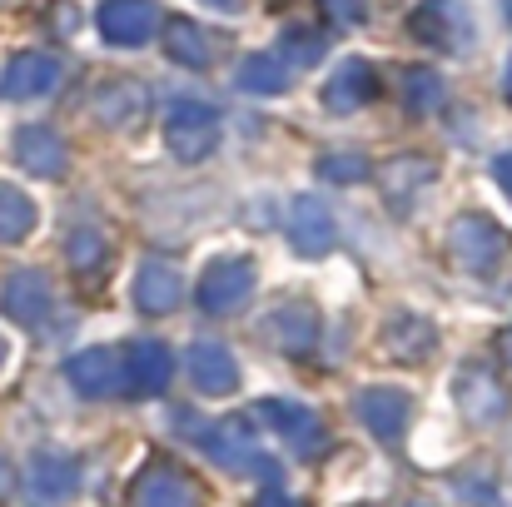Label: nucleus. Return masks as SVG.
<instances>
[{
    "label": "nucleus",
    "instance_id": "nucleus-1",
    "mask_svg": "<svg viewBox=\"0 0 512 507\" xmlns=\"http://www.w3.org/2000/svg\"><path fill=\"white\" fill-rule=\"evenodd\" d=\"M448 259L463 269V274H493L503 259H508V229L483 214V209H468L448 224Z\"/></svg>",
    "mask_w": 512,
    "mask_h": 507
},
{
    "label": "nucleus",
    "instance_id": "nucleus-2",
    "mask_svg": "<svg viewBox=\"0 0 512 507\" xmlns=\"http://www.w3.org/2000/svg\"><path fill=\"white\" fill-rule=\"evenodd\" d=\"M219 135H224L219 110L204 105V100H174L170 115H165V145H170V155L179 165L209 160L219 150Z\"/></svg>",
    "mask_w": 512,
    "mask_h": 507
},
{
    "label": "nucleus",
    "instance_id": "nucleus-3",
    "mask_svg": "<svg viewBox=\"0 0 512 507\" xmlns=\"http://www.w3.org/2000/svg\"><path fill=\"white\" fill-rule=\"evenodd\" d=\"M194 443L209 453V463H219L224 473H264L274 483V463L259 453V438L249 433V418H224V423H204V433H194Z\"/></svg>",
    "mask_w": 512,
    "mask_h": 507
},
{
    "label": "nucleus",
    "instance_id": "nucleus-4",
    "mask_svg": "<svg viewBox=\"0 0 512 507\" xmlns=\"http://www.w3.org/2000/svg\"><path fill=\"white\" fill-rule=\"evenodd\" d=\"M254 284H259L254 259H249V254H229V259H214V264L204 269L194 299H199L204 314H239V309L254 299Z\"/></svg>",
    "mask_w": 512,
    "mask_h": 507
},
{
    "label": "nucleus",
    "instance_id": "nucleus-5",
    "mask_svg": "<svg viewBox=\"0 0 512 507\" xmlns=\"http://www.w3.org/2000/svg\"><path fill=\"white\" fill-rule=\"evenodd\" d=\"M408 35L433 45V50H448V55H463L473 45V15L463 0H423L413 15H408Z\"/></svg>",
    "mask_w": 512,
    "mask_h": 507
},
{
    "label": "nucleus",
    "instance_id": "nucleus-6",
    "mask_svg": "<svg viewBox=\"0 0 512 507\" xmlns=\"http://www.w3.org/2000/svg\"><path fill=\"white\" fill-rule=\"evenodd\" d=\"M259 418L294 448V453H304V458H319L324 448H329V428H324V418L314 413V408H304V403H294V398H264L259 403Z\"/></svg>",
    "mask_w": 512,
    "mask_h": 507
},
{
    "label": "nucleus",
    "instance_id": "nucleus-7",
    "mask_svg": "<svg viewBox=\"0 0 512 507\" xmlns=\"http://www.w3.org/2000/svg\"><path fill=\"white\" fill-rule=\"evenodd\" d=\"M80 488V463L60 448H40L30 463H25V498L30 507H60L75 498Z\"/></svg>",
    "mask_w": 512,
    "mask_h": 507
},
{
    "label": "nucleus",
    "instance_id": "nucleus-8",
    "mask_svg": "<svg viewBox=\"0 0 512 507\" xmlns=\"http://www.w3.org/2000/svg\"><path fill=\"white\" fill-rule=\"evenodd\" d=\"M100 40L115 50H135L145 40H155L160 30V5L155 0H105L100 5Z\"/></svg>",
    "mask_w": 512,
    "mask_h": 507
},
{
    "label": "nucleus",
    "instance_id": "nucleus-9",
    "mask_svg": "<svg viewBox=\"0 0 512 507\" xmlns=\"http://www.w3.org/2000/svg\"><path fill=\"white\" fill-rule=\"evenodd\" d=\"M130 507H204V488L170 463H150L130 483Z\"/></svg>",
    "mask_w": 512,
    "mask_h": 507
},
{
    "label": "nucleus",
    "instance_id": "nucleus-10",
    "mask_svg": "<svg viewBox=\"0 0 512 507\" xmlns=\"http://www.w3.org/2000/svg\"><path fill=\"white\" fill-rule=\"evenodd\" d=\"M60 60L55 55H45V50H20V55H10V65H5V75H0V100H15V105H25V100H45L55 85H60Z\"/></svg>",
    "mask_w": 512,
    "mask_h": 507
},
{
    "label": "nucleus",
    "instance_id": "nucleus-11",
    "mask_svg": "<svg viewBox=\"0 0 512 507\" xmlns=\"http://www.w3.org/2000/svg\"><path fill=\"white\" fill-rule=\"evenodd\" d=\"M453 393H458V408L468 423H498L508 413V388L493 368L483 363H468L458 378H453Z\"/></svg>",
    "mask_w": 512,
    "mask_h": 507
},
{
    "label": "nucleus",
    "instance_id": "nucleus-12",
    "mask_svg": "<svg viewBox=\"0 0 512 507\" xmlns=\"http://www.w3.org/2000/svg\"><path fill=\"white\" fill-rule=\"evenodd\" d=\"M65 378L85 398H120L125 393V353L115 348H85L65 363Z\"/></svg>",
    "mask_w": 512,
    "mask_h": 507
},
{
    "label": "nucleus",
    "instance_id": "nucleus-13",
    "mask_svg": "<svg viewBox=\"0 0 512 507\" xmlns=\"http://www.w3.org/2000/svg\"><path fill=\"white\" fill-rule=\"evenodd\" d=\"M289 239H294V249L304 259H324L334 249V239H339V224H334L329 204L314 199V194H299L289 204Z\"/></svg>",
    "mask_w": 512,
    "mask_h": 507
},
{
    "label": "nucleus",
    "instance_id": "nucleus-14",
    "mask_svg": "<svg viewBox=\"0 0 512 507\" xmlns=\"http://www.w3.org/2000/svg\"><path fill=\"white\" fill-rule=\"evenodd\" d=\"M0 309H5L15 324L40 329V324H45V314L55 309L50 279H45L40 269H15V274L5 279V289H0Z\"/></svg>",
    "mask_w": 512,
    "mask_h": 507
},
{
    "label": "nucleus",
    "instance_id": "nucleus-15",
    "mask_svg": "<svg viewBox=\"0 0 512 507\" xmlns=\"http://www.w3.org/2000/svg\"><path fill=\"white\" fill-rule=\"evenodd\" d=\"M358 418L363 428L378 438V443H398L408 433V418H413V398L403 388H363L358 393Z\"/></svg>",
    "mask_w": 512,
    "mask_h": 507
},
{
    "label": "nucleus",
    "instance_id": "nucleus-16",
    "mask_svg": "<svg viewBox=\"0 0 512 507\" xmlns=\"http://www.w3.org/2000/svg\"><path fill=\"white\" fill-rule=\"evenodd\" d=\"M145 110H150V85H140L130 75H115L95 90V120L105 130H130L145 120Z\"/></svg>",
    "mask_w": 512,
    "mask_h": 507
},
{
    "label": "nucleus",
    "instance_id": "nucleus-17",
    "mask_svg": "<svg viewBox=\"0 0 512 507\" xmlns=\"http://www.w3.org/2000/svg\"><path fill=\"white\" fill-rule=\"evenodd\" d=\"M264 334H269V343H274L279 353L304 358V353H314V343H319V314H314L304 299H279V309L269 314Z\"/></svg>",
    "mask_w": 512,
    "mask_h": 507
},
{
    "label": "nucleus",
    "instance_id": "nucleus-18",
    "mask_svg": "<svg viewBox=\"0 0 512 507\" xmlns=\"http://www.w3.org/2000/svg\"><path fill=\"white\" fill-rule=\"evenodd\" d=\"M184 368H189V378H194L199 393H234V388H239V363H234V353H229L224 343H214V338H194V343L184 348Z\"/></svg>",
    "mask_w": 512,
    "mask_h": 507
},
{
    "label": "nucleus",
    "instance_id": "nucleus-19",
    "mask_svg": "<svg viewBox=\"0 0 512 507\" xmlns=\"http://www.w3.org/2000/svg\"><path fill=\"white\" fill-rule=\"evenodd\" d=\"M174 378V353L160 338H140L125 353V388H135L140 398H160Z\"/></svg>",
    "mask_w": 512,
    "mask_h": 507
},
{
    "label": "nucleus",
    "instance_id": "nucleus-20",
    "mask_svg": "<svg viewBox=\"0 0 512 507\" xmlns=\"http://www.w3.org/2000/svg\"><path fill=\"white\" fill-rule=\"evenodd\" d=\"M15 165L35 179H60L70 165V150L50 125H25V130H15Z\"/></svg>",
    "mask_w": 512,
    "mask_h": 507
},
{
    "label": "nucleus",
    "instance_id": "nucleus-21",
    "mask_svg": "<svg viewBox=\"0 0 512 507\" xmlns=\"http://www.w3.org/2000/svg\"><path fill=\"white\" fill-rule=\"evenodd\" d=\"M373 95H378V70H373V60H363V55H348L339 70L329 75V85H324V105H329L334 115L363 110Z\"/></svg>",
    "mask_w": 512,
    "mask_h": 507
},
{
    "label": "nucleus",
    "instance_id": "nucleus-22",
    "mask_svg": "<svg viewBox=\"0 0 512 507\" xmlns=\"http://www.w3.org/2000/svg\"><path fill=\"white\" fill-rule=\"evenodd\" d=\"M110 259H115V249H110V239H105L100 229H75V234L65 239V264H70V274H75L85 289L110 284Z\"/></svg>",
    "mask_w": 512,
    "mask_h": 507
},
{
    "label": "nucleus",
    "instance_id": "nucleus-23",
    "mask_svg": "<svg viewBox=\"0 0 512 507\" xmlns=\"http://www.w3.org/2000/svg\"><path fill=\"white\" fill-rule=\"evenodd\" d=\"M179 294H184V284H179L170 259H145L140 264V274H135V304H140V314L165 319V314L179 309Z\"/></svg>",
    "mask_w": 512,
    "mask_h": 507
},
{
    "label": "nucleus",
    "instance_id": "nucleus-24",
    "mask_svg": "<svg viewBox=\"0 0 512 507\" xmlns=\"http://www.w3.org/2000/svg\"><path fill=\"white\" fill-rule=\"evenodd\" d=\"M383 348H388L398 363H423V358L438 348V329H433V319L398 309V314L383 324Z\"/></svg>",
    "mask_w": 512,
    "mask_h": 507
},
{
    "label": "nucleus",
    "instance_id": "nucleus-25",
    "mask_svg": "<svg viewBox=\"0 0 512 507\" xmlns=\"http://www.w3.org/2000/svg\"><path fill=\"white\" fill-rule=\"evenodd\" d=\"M165 55H170L174 65H184V70H209L214 65V40H209V30L199 20L174 15L170 25H165Z\"/></svg>",
    "mask_w": 512,
    "mask_h": 507
},
{
    "label": "nucleus",
    "instance_id": "nucleus-26",
    "mask_svg": "<svg viewBox=\"0 0 512 507\" xmlns=\"http://www.w3.org/2000/svg\"><path fill=\"white\" fill-rule=\"evenodd\" d=\"M239 90H249V95H284L294 80H289V65L279 60V55H264V50H254V55H244L239 60Z\"/></svg>",
    "mask_w": 512,
    "mask_h": 507
},
{
    "label": "nucleus",
    "instance_id": "nucleus-27",
    "mask_svg": "<svg viewBox=\"0 0 512 507\" xmlns=\"http://www.w3.org/2000/svg\"><path fill=\"white\" fill-rule=\"evenodd\" d=\"M35 219H40L35 199H30L25 189H15V184L0 179V244L30 239V234H35Z\"/></svg>",
    "mask_w": 512,
    "mask_h": 507
},
{
    "label": "nucleus",
    "instance_id": "nucleus-28",
    "mask_svg": "<svg viewBox=\"0 0 512 507\" xmlns=\"http://www.w3.org/2000/svg\"><path fill=\"white\" fill-rule=\"evenodd\" d=\"M448 100V90H443V75H433L428 65H408L403 70V110L408 115H433L438 105Z\"/></svg>",
    "mask_w": 512,
    "mask_h": 507
},
{
    "label": "nucleus",
    "instance_id": "nucleus-29",
    "mask_svg": "<svg viewBox=\"0 0 512 507\" xmlns=\"http://www.w3.org/2000/svg\"><path fill=\"white\" fill-rule=\"evenodd\" d=\"M438 165L433 160H423V155H398V160H388L383 165V194H393V204H403L408 194H418L423 189V179H433Z\"/></svg>",
    "mask_w": 512,
    "mask_h": 507
},
{
    "label": "nucleus",
    "instance_id": "nucleus-30",
    "mask_svg": "<svg viewBox=\"0 0 512 507\" xmlns=\"http://www.w3.org/2000/svg\"><path fill=\"white\" fill-rule=\"evenodd\" d=\"M324 50H329V40H324L319 30H309V25H294V30H284V40H279V60H284V65H319Z\"/></svg>",
    "mask_w": 512,
    "mask_h": 507
},
{
    "label": "nucleus",
    "instance_id": "nucleus-31",
    "mask_svg": "<svg viewBox=\"0 0 512 507\" xmlns=\"http://www.w3.org/2000/svg\"><path fill=\"white\" fill-rule=\"evenodd\" d=\"M319 174L329 179V184H363L373 165H368V155H358V150H329L324 160H319Z\"/></svg>",
    "mask_w": 512,
    "mask_h": 507
},
{
    "label": "nucleus",
    "instance_id": "nucleus-32",
    "mask_svg": "<svg viewBox=\"0 0 512 507\" xmlns=\"http://www.w3.org/2000/svg\"><path fill=\"white\" fill-rule=\"evenodd\" d=\"M319 5H324V15L334 25H358L368 15V0H319Z\"/></svg>",
    "mask_w": 512,
    "mask_h": 507
},
{
    "label": "nucleus",
    "instance_id": "nucleus-33",
    "mask_svg": "<svg viewBox=\"0 0 512 507\" xmlns=\"http://www.w3.org/2000/svg\"><path fill=\"white\" fill-rule=\"evenodd\" d=\"M50 25H55L60 35H70V30L80 25V10H75L70 0H55V5H50Z\"/></svg>",
    "mask_w": 512,
    "mask_h": 507
},
{
    "label": "nucleus",
    "instance_id": "nucleus-34",
    "mask_svg": "<svg viewBox=\"0 0 512 507\" xmlns=\"http://www.w3.org/2000/svg\"><path fill=\"white\" fill-rule=\"evenodd\" d=\"M493 179H498V189H503V194L512 199V150H508V155H498V160H493Z\"/></svg>",
    "mask_w": 512,
    "mask_h": 507
},
{
    "label": "nucleus",
    "instance_id": "nucleus-35",
    "mask_svg": "<svg viewBox=\"0 0 512 507\" xmlns=\"http://www.w3.org/2000/svg\"><path fill=\"white\" fill-rule=\"evenodd\" d=\"M259 507H294V503L279 493V483H269V498H259Z\"/></svg>",
    "mask_w": 512,
    "mask_h": 507
},
{
    "label": "nucleus",
    "instance_id": "nucleus-36",
    "mask_svg": "<svg viewBox=\"0 0 512 507\" xmlns=\"http://www.w3.org/2000/svg\"><path fill=\"white\" fill-rule=\"evenodd\" d=\"M498 353H503V363H512V329L498 334Z\"/></svg>",
    "mask_w": 512,
    "mask_h": 507
},
{
    "label": "nucleus",
    "instance_id": "nucleus-37",
    "mask_svg": "<svg viewBox=\"0 0 512 507\" xmlns=\"http://www.w3.org/2000/svg\"><path fill=\"white\" fill-rule=\"evenodd\" d=\"M5 493H10V468L0 463V503H5Z\"/></svg>",
    "mask_w": 512,
    "mask_h": 507
},
{
    "label": "nucleus",
    "instance_id": "nucleus-38",
    "mask_svg": "<svg viewBox=\"0 0 512 507\" xmlns=\"http://www.w3.org/2000/svg\"><path fill=\"white\" fill-rule=\"evenodd\" d=\"M204 5H214V10H239L244 0H204Z\"/></svg>",
    "mask_w": 512,
    "mask_h": 507
},
{
    "label": "nucleus",
    "instance_id": "nucleus-39",
    "mask_svg": "<svg viewBox=\"0 0 512 507\" xmlns=\"http://www.w3.org/2000/svg\"><path fill=\"white\" fill-rule=\"evenodd\" d=\"M503 95H508V105H512V60H508V70H503Z\"/></svg>",
    "mask_w": 512,
    "mask_h": 507
},
{
    "label": "nucleus",
    "instance_id": "nucleus-40",
    "mask_svg": "<svg viewBox=\"0 0 512 507\" xmlns=\"http://www.w3.org/2000/svg\"><path fill=\"white\" fill-rule=\"evenodd\" d=\"M5 353H10V348H5V338H0V368H5Z\"/></svg>",
    "mask_w": 512,
    "mask_h": 507
},
{
    "label": "nucleus",
    "instance_id": "nucleus-41",
    "mask_svg": "<svg viewBox=\"0 0 512 507\" xmlns=\"http://www.w3.org/2000/svg\"><path fill=\"white\" fill-rule=\"evenodd\" d=\"M503 10H508V20H512V0H503Z\"/></svg>",
    "mask_w": 512,
    "mask_h": 507
}]
</instances>
